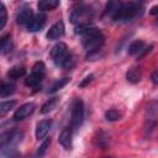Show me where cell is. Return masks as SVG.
I'll return each instance as SVG.
<instances>
[{
    "label": "cell",
    "instance_id": "6da1fadb",
    "mask_svg": "<svg viewBox=\"0 0 158 158\" xmlns=\"http://www.w3.org/2000/svg\"><path fill=\"white\" fill-rule=\"evenodd\" d=\"M105 43V36L96 27H89L81 35V44L88 53L101 51V47Z\"/></svg>",
    "mask_w": 158,
    "mask_h": 158
},
{
    "label": "cell",
    "instance_id": "7a4b0ae2",
    "mask_svg": "<svg viewBox=\"0 0 158 158\" xmlns=\"http://www.w3.org/2000/svg\"><path fill=\"white\" fill-rule=\"evenodd\" d=\"M51 58L57 67H60L64 69H70L74 65L73 54L68 51V47L64 42H59L52 47Z\"/></svg>",
    "mask_w": 158,
    "mask_h": 158
},
{
    "label": "cell",
    "instance_id": "3957f363",
    "mask_svg": "<svg viewBox=\"0 0 158 158\" xmlns=\"http://www.w3.org/2000/svg\"><path fill=\"white\" fill-rule=\"evenodd\" d=\"M142 12V5L138 2H121L120 7L112 16V20L116 22H127L135 19Z\"/></svg>",
    "mask_w": 158,
    "mask_h": 158
},
{
    "label": "cell",
    "instance_id": "277c9868",
    "mask_svg": "<svg viewBox=\"0 0 158 158\" xmlns=\"http://www.w3.org/2000/svg\"><path fill=\"white\" fill-rule=\"evenodd\" d=\"M158 123V101L148 102L144 117V137H151Z\"/></svg>",
    "mask_w": 158,
    "mask_h": 158
},
{
    "label": "cell",
    "instance_id": "5b68a950",
    "mask_svg": "<svg viewBox=\"0 0 158 158\" xmlns=\"http://www.w3.org/2000/svg\"><path fill=\"white\" fill-rule=\"evenodd\" d=\"M84 121V102L80 98H75L72 104L70 111V127L73 131H77Z\"/></svg>",
    "mask_w": 158,
    "mask_h": 158
},
{
    "label": "cell",
    "instance_id": "8992f818",
    "mask_svg": "<svg viewBox=\"0 0 158 158\" xmlns=\"http://www.w3.org/2000/svg\"><path fill=\"white\" fill-rule=\"evenodd\" d=\"M22 137H23V133L16 128L2 132L0 136V147L1 148H15L17 143L21 142Z\"/></svg>",
    "mask_w": 158,
    "mask_h": 158
},
{
    "label": "cell",
    "instance_id": "52a82bcc",
    "mask_svg": "<svg viewBox=\"0 0 158 158\" xmlns=\"http://www.w3.org/2000/svg\"><path fill=\"white\" fill-rule=\"evenodd\" d=\"M91 9L84 4H77L74 5V7L72 9V12H70V16H69V20L72 23H78V25H81V23H88V22H84L85 19L90 17L91 16Z\"/></svg>",
    "mask_w": 158,
    "mask_h": 158
},
{
    "label": "cell",
    "instance_id": "ba28073f",
    "mask_svg": "<svg viewBox=\"0 0 158 158\" xmlns=\"http://www.w3.org/2000/svg\"><path fill=\"white\" fill-rule=\"evenodd\" d=\"M35 109H36V104L32 102V101L21 105V106L14 112V116H12L14 121H22V120H25L26 117H28V116L35 111Z\"/></svg>",
    "mask_w": 158,
    "mask_h": 158
},
{
    "label": "cell",
    "instance_id": "9c48e42d",
    "mask_svg": "<svg viewBox=\"0 0 158 158\" xmlns=\"http://www.w3.org/2000/svg\"><path fill=\"white\" fill-rule=\"evenodd\" d=\"M73 128L72 127H65L62 130V132L59 133L58 136V142L59 144L67 149V151H70L72 147H73Z\"/></svg>",
    "mask_w": 158,
    "mask_h": 158
},
{
    "label": "cell",
    "instance_id": "30bf717a",
    "mask_svg": "<svg viewBox=\"0 0 158 158\" xmlns=\"http://www.w3.org/2000/svg\"><path fill=\"white\" fill-rule=\"evenodd\" d=\"M110 142H111V138H110V135L104 131V130H99L94 138H93V143L95 147L100 148V149H106L109 146H110Z\"/></svg>",
    "mask_w": 158,
    "mask_h": 158
},
{
    "label": "cell",
    "instance_id": "8fae6325",
    "mask_svg": "<svg viewBox=\"0 0 158 158\" xmlns=\"http://www.w3.org/2000/svg\"><path fill=\"white\" fill-rule=\"evenodd\" d=\"M64 23H63V21H57L54 25H52L51 26V28L48 30V32H47V35H46V37H47V40H49V41H54V40H58V38H60L63 35H64Z\"/></svg>",
    "mask_w": 158,
    "mask_h": 158
},
{
    "label": "cell",
    "instance_id": "7c38bea8",
    "mask_svg": "<svg viewBox=\"0 0 158 158\" xmlns=\"http://www.w3.org/2000/svg\"><path fill=\"white\" fill-rule=\"evenodd\" d=\"M52 123H53V121L51 118H46V120L40 121L37 123V126H36V138L37 139L46 138L47 133L49 132V130L52 127Z\"/></svg>",
    "mask_w": 158,
    "mask_h": 158
},
{
    "label": "cell",
    "instance_id": "4fadbf2b",
    "mask_svg": "<svg viewBox=\"0 0 158 158\" xmlns=\"http://www.w3.org/2000/svg\"><path fill=\"white\" fill-rule=\"evenodd\" d=\"M46 23V15L44 14H37L33 16V19L30 21V23L26 26L28 32H37L40 31Z\"/></svg>",
    "mask_w": 158,
    "mask_h": 158
},
{
    "label": "cell",
    "instance_id": "5bb4252c",
    "mask_svg": "<svg viewBox=\"0 0 158 158\" xmlns=\"http://www.w3.org/2000/svg\"><path fill=\"white\" fill-rule=\"evenodd\" d=\"M32 19H33L32 9L31 7H25L16 15V23L20 25V26H27Z\"/></svg>",
    "mask_w": 158,
    "mask_h": 158
},
{
    "label": "cell",
    "instance_id": "9a60e30c",
    "mask_svg": "<svg viewBox=\"0 0 158 158\" xmlns=\"http://www.w3.org/2000/svg\"><path fill=\"white\" fill-rule=\"evenodd\" d=\"M142 78V70L139 67H131L127 72H126V79L127 81H130L131 84H137Z\"/></svg>",
    "mask_w": 158,
    "mask_h": 158
},
{
    "label": "cell",
    "instance_id": "2e32d148",
    "mask_svg": "<svg viewBox=\"0 0 158 158\" xmlns=\"http://www.w3.org/2000/svg\"><path fill=\"white\" fill-rule=\"evenodd\" d=\"M43 75H44V74H42V73L32 72L28 77H26V79H25V85L28 86V88H37V86L41 84L42 79H43Z\"/></svg>",
    "mask_w": 158,
    "mask_h": 158
},
{
    "label": "cell",
    "instance_id": "e0dca14e",
    "mask_svg": "<svg viewBox=\"0 0 158 158\" xmlns=\"http://www.w3.org/2000/svg\"><path fill=\"white\" fill-rule=\"evenodd\" d=\"M146 48V43L142 41V40H137V41H133L130 46H128V49H127V53L130 56H139L142 53V51Z\"/></svg>",
    "mask_w": 158,
    "mask_h": 158
},
{
    "label": "cell",
    "instance_id": "ac0fdd59",
    "mask_svg": "<svg viewBox=\"0 0 158 158\" xmlns=\"http://www.w3.org/2000/svg\"><path fill=\"white\" fill-rule=\"evenodd\" d=\"M14 47V43H12V38H11V35L7 33L5 36L1 37V42H0V52L1 54H6L9 53Z\"/></svg>",
    "mask_w": 158,
    "mask_h": 158
},
{
    "label": "cell",
    "instance_id": "d6986e66",
    "mask_svg": "<svg viewBox=\"0 0 158 158\" xmlns=\"http://www.w3.org/2000/svg\"><path fill=\"white\" fill-rule=\"evenodd\" d=\"M26 74V68L23 65H14L12 68H10L7 70V78L9 79H19L21 77H23Z\"/></svg>",
    "mask_w": 158,
    "mask_h": 158
},
{
    "label": "cell",
    "instance_id": "ffe728a7",
    "mask_svg": "<svg viewBox=\"0 0 158 158\" xmlns=\"http://www.w3.org/2000/svg\"><path fill=\"white\" fill-rule=\"evenodd\" d=\"M59 5V1L58 0H41L38 1L37 6L41 11H49V10H53L56 9L57 6Z\"/></svg>",
    "mask_w": 158,
    "mask_h": 158
},
{
    "label": "cell",
    "instance_id": "44dd1931",
    "mask_svg": "<svg viewBox=\"0 0 158 158\" xmlns=\"http://www.w3.org/2000/svg\"><path fill=\"white\" fill-rule=\"evenodd\" d=\"M15 84L14 83H6V81H2L1 83V88H0V96L1 98H7L10 95H12L15 93Z\"/></svg>",
    "mask_w": 158,
    "mask_h": 158
},
{
    "label": "cell",
    "instance_id": "7402d4cb",
    "mask_svg": "<svg viewBox=\"0 0 158 158\" xmlns=\"http://www.w3.org/2000/svg\"><path fill=\"white\" fill-rule=\"evenodd\" d=\"M58 101H59V99L58 98H51V99H48L43 105H42V107H41V114H48V112H51L53 109H56V106L58 105Z\"/></svg>",
    "mask_w": 158,
    "mask_h": 158
},
{
    "label": "cell",
    "instance_id": "603a6c76",
    "mask_svg": "<svg viewBox=\"0 0 158 158\" xmlns=\"http://www.w3.org/2000/svg\"><path fill=\"white\" fill-rule=\"evenodd\" d=\"M69 80H70V78H68V77L62 78V79H57V80L52 84V86L49 88L48 93H49V94H53V93L58 91V90H59V89H62L64 85H67V84L69 83Z\"/></svg>",
    "mask_w": 158,
    "mask_h": 158
},
{
    "label": "cell",
    "instance_id": "cb8c5ba5",
    "mask_svg": "<svg viewBox=\"0 0 158 158\" xmlns=\"http://www.w3.org/2000/svg\"><path fill=\"white\" fill-rule=\"evenodd\" d=\"M121 117H122V114L118 110H116V109H109L107 111H105V118L109 122L118 121Z\"/></svg>",
    "mask_w": 158,
    "mask_h": 158
},
{
    "label": "cell",
    "instance_id": "d4e9b609",
    "mask_svg": "<svg viewBox=\"0 0 158 158\" xmlns=\"http://www.w3.org/2000/svg\"><path fill=\"white\" fill-rule=\"evenodd\" d=\"M49 144H51V138H49V137H46V138L43 139V142L41 143V146L38 147V149H37L36 158H42V157L46 154V152H47Z\"/></svg>",
    "mask_w": 158,
    "mask_h": 158
},
{
    "label": "cell",
    "instance_id": "484cf974",
    "mask_svg": "<svg viewBox=\"0 0 158 158\" xmlns=\"http://www.w3.org/2000/svg\"><path fill=\"white\" fill-rule=\"evenodd\" d=\"M1 158H21V154L15 148H1Z\"/></svg>",
    "mask_w": 158,
    "mask_h": 158
},
{
    "label": "cell",
    "instance_id": "4316f807",
    "mask_svg": "<svg viewBox=\"0 0 158 158\" xmlns=\"http://www.w3.org/2000/svg\"><path fill=\"white\" fill-rule=\"evenodd\" d=\"M16 105V101L15 100H9V101H2L1 105H0V115L4 116L7 111H10L14 106Z\"/></svg>",
    "mask_w": 158,
    "mask_h": 158
},
{
    "label": "cell",
    "instance_id": "83f0119b",
    "mask_svg": "<svg viewBox=\"0 0 158 158\" xmlns=\"http://www.w3.org/2000/svg\"><path fill=\"white\" fill-rule=\"evenodd\" d=\"M7 21V12L2 2H0V30H2Z\"/></svg>",
    "mask_w": 158,
    "mask_h": 158
},
{
    "label": "cell",
    "instance_id": "f1b7e54d",
    "mask_svg": "<svg viewBox=\"0 0 158 158\" xmlns=\"http://www.w3.org/2000/svg\"><path fill=\"white\" fill-rule=\"evenodd\" d=\"M44 69H46V65L43 62H36L32 67V72H37V73H42V74H44Z\"/></svg>",
    "mask_w": 158,
    "mask_h": 158
},
{
    "label": "cell",
    "instance_id": "f546056e",
    "mask_svg": "<svg viewBox=\"0 0 158 158\" xmlns=\"http://www.w3.org/2000/svg\"><path fill=\"white\" fill-rule=\"evenodd\" d=\"M93 79H94V74H89V75H86V77L79 83V88H84V86H86L88 84H90V83L93 81Z\"/></svg>",
    "mask_w": 158,
    "mask_h": 158
},
{
    "label": "cell",
    "instance_id": "4dcf8cb0",
    "mask_svg": "<svg viewBox=\"0 0 158 158\" xmlns=\"http://www.w3.org/2000/svg\"><path fill=\"white\" fill-rule=\"evenodd\" d=\"M151 81H152L154 85L158 84V68L152 72V74H151Z\"/></svg>",
    "mask_w": 158,
    "mask_h": 158
},
{
    "label": "cell",
    "instance_id": "1f68e13d",
    "mask_svg": "<svg viewBox=\"0 0 158 158\" xmlns=\"http://www.w3.org/2000/svg\"><path fill=\"white\" fill-rule=\"evenodd\" d=\"M152 48H153V46H152V44H151V46H148V47H146V48H144V49L142 51V53H141V54H139V56H138L137 58L139 59V58H142V57H144V56H146L147 53H149V52H151V49H152Z\"/></svg>",
    "mask_w": 158,
    "mask_h": 158
},
{
    "label": "cell",
    "instance_id": "d6a6232c",
    "mask_svg": "<svg viewBox=\"0 0 158 158\" xmlns=\"http://www.w3.org/2000/svg\"><path fill=\"white\" fill-rule=\"evenodd\" d=\"M149 14H151V15H158V5H156V6H153V7L151 9V11H149Z\"/></svg>",
    "mask_w": 158,
    "mask_h": 158
},
{
    "label": "cell",
    "instance_id": "836d02e7",
    "mask_svg": "<svg viewBox=\"0 0 158 158\" xmlns=\"http://www.w3.org/2000/svg\"><path fill=\"white\" fill-rule=\"evenodd\" d=\"M102 158H114V157H102Z\"/></svg>",
    "mask_w": 158,
    "mask_h": 158
},
{
    "label": "cell",
    "instance_id": "e575fe53",
    "mask_svg": "<svg viewBox=\"0 0 158 158\" xmlns=\"http://www.w3.org/2000/svg\"><path fill=\"white\" fill-rule=\"evenodd\" d=\"M157 21H158V20H157Z\"/></svg>",
    "mask_w": 158,
    "mask_h": 158
}]
</instances>
